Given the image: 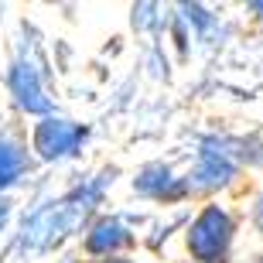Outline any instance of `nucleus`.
I'll list each match as a JSON object with an SVG mask.
<instances>
[{
	"label": "nucleus",
	"instance_id": "nucleus-11",
	"mask_svg": "<svg viewBox=\"0 0 263 263\" xmlns=\"http://www.w3.org/2000/svg\"><path fill=\"white\" fill-rule=\"evenodd\" d=\"M253 222H256V229L263 233V195L256 198V205H253Z\"/></svg>",
	"mask_w": 263,
	"mask_h": 263
},
{
	"label": "nucleus",
	"instance_id": "nucleus-10",
	"mask_svg": "<svg viewBox=\"0 0 263 263\" xmlns=\"http://www.w3.org/2000/svg\"><path fill=\"white\" fill-rule=\"evenodd\" d=\"M154 21V4H140V7H134V24H151Z\"/></svg>",
	"mask_w": 263,
	"mask_h": 263
},
{
	"label": "nucleus",
	"instance_id": "nucleus-9",
	"mask_svg": "<svg viewBox=\"0 0 263 263\" xmlns=\"http://www.w3.org/2000/svg\"><path fill=\"white\" fill-rule=\"evenodd\" d=\"M181 14L188 17V24H195V28H198V34H202V38L215 28V24H219V21H215L205 7H198V4H181Z\"/></svg>",
	"mask_w": 263,
	"mask_h": 263
},
{
	"label": "nucleus",
	"instance_id": "nucleus-8",
	"mask_svg": "<svg viewBox=\"0 0 263 263\" xmlns=\"http://www.w3.org/2000/svg\"><path fill=\"white\" fill-rule=\"evenodd\" d=\"M24 167H28L24 151H21L10 137H0V188L17 185L21 175H24Z\"/></svg>",
	"mask_w": 263,
	"mask_h": 263
},
{
	"label": "nucleus",
	"instance_id": "nucleus-5",
	"mask_svg": "<svg viewBox=\"0 0 263 263\" xmlns=\"http://www.w3.org/2000/svg\"><path fill=\"white\" fill-rule=\"evenodd\" d=\"M233 175H236V157H233V151H226V144H219V140H205L202 151H198L195 175L188 178V188L209 192V188L226 185Z\"/></svg>",
	"mask_w": 263,
	"mask_h": 263
},
{
	"label": "nucleus",
	"instance_id": "nucleus-13",
	"mask_svg": "<svg viewBox=\"0 0 263 263\" xmlns=\"http://www.w3.org/2000/svg\"><path fill=\"white\" fill-rule=\"evenodd\" d=\"M250 10H253V14H260V17H263V0H253V4H250Z\"/></svg>",
	"mask_w": 263,
	"mask_h": 263
},
{
	"label": "nucleus",
	"instance_id": "nucleus-7",
	"mask_svg": "<svg viewBox=\"0 0 263 263\" xmlns=\"http://www.w3.org/2000/svg\"><path fill=\"white\" fill-rule=\"evenodd\" d=\"M130 243H134V236H130V229L120 219H99L86 236V250L92 256H106V253H113L120 246H130Z\"/></svg>",
	"mask_w": 263,
	"mask_h": 263
},
{
	"label": "nucleus",
	"instance_id": "nucleus-12",
	"mask_svg": "<svg viewBox=\"0 0 263 263\" xmlns=\"http://www.w3.org/2000/svg\"><path fill=\"white\" fill-rule=\"evenodd\" d=\"M7 219H10V202H7L4 195H0V229L7 226Z\"/></svg>",
	"mask_w": 263,
	"mask_h": 263
},
{
	"label": "nucleus",
	"instance_id": "nucleus-14",
	"mask_svg": "<svg viewBox=\"0 0 263 263\" xmlns=\"http://www.w3.org/2000/svg\"><path fill=\"white\" fill-rule=\"evenodd\" d=\"M256 263H263V256H260V260H256Z\"/></svg>",
	"mask_w": 263,
	"mask_h": 263
},
{
	"label": "nucleus",
	"instance_id": "nucleus-6",
	"mask_svg": "<svg viewBox=\"0 0 263 263\" xmlns=\"http://www.w3.org/2000/svg\"><path fill=\"white\" fill-rule=\"evenodd\" d=\"M134 192H140V195H147V198L178 202V198H185L192 188H188V181H181V178L171 175V167H164V164H147L144 171L137 175Z\"/></svg>",
	"mask_w": 263,
	"mask_h": 263
},
{
	"label": "nucleus",
	"instance_id": "nucleus-4",
	"mask_svg": "<svg viewBox=\"0 0 263 263\" xmlns=\"http://www.w3.org/2000/svg\"><path fill=\"white\" fill-rule=\"evenodd\" d=\"M7 82H10V92H14V99H17L21 109H28V113H41V117H48V113H51V99L45 96L41 68H38V62H34V59H28V55L14 59Z\"/></svg>",
	"mask_w": 263,
	"mask_h": 263
},
{
	"label": "nucleus",
	"instance_id": "nucleus-3",
	"mask_svg": "<svg viewBox=\"0 0 263 263\" xmlns=\"http://www.w3.org/2000/svg\"><path fill=\"white\" fill-rule=\"evenodd\" d=\"M86 137L89 130L82 123H72V120H62V117H45L34 127V151L45 161H62V157L76 154Z\"/></svg>",
	"mask_w": 263,
	"mask_h": 263
},
{
	"label": "nucleus",
	"instance_id": "nucleus-1",
	"mask_svg": "<svg viewBox=\"0 0 263 263\" xmlns=\"http://www.w3.org/2000/svg\"><path fill=\"white\" fill-rule=\"evenodd\" d=\"M103 185H106V175L99 178V181H89V185L55 198V202L41 205L38 212H31L28 219H24V229H21V250L45 253L51 246H59L62 239H68V236L89 219V212L99 205Z\"/></svg>",
	"mask_w": 263,
	"mask_h": 263
},
{
	"label": "nucleus",
	"instance_id": "nucleus-2",
	"mask_svg": "<svg viewBox=\"0 0 263 263\" xmlns=\"http://www.w3.org/2000/svg\"><path fill=\"white\" fill-rule=\"evenodd\" d=\"M233 215L219 205H205L188 229V250H192L195 263H226L229 246H233Z\"/></svg>",
	"mask_w": 263,
	"mask_h": 263
}]
</instances>
